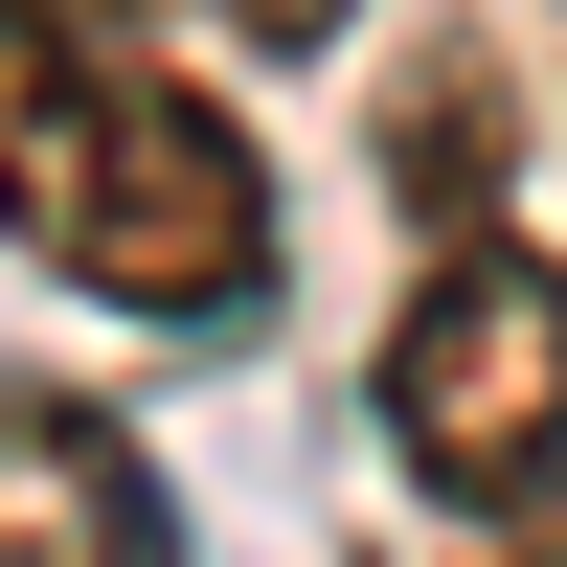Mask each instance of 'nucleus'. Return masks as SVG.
<instances>
[{
    "mask_svg": "<svg viewBox=\"0 0 567 567\" xmlns=\"http://www.w3.org/2000/svg\"><path fill=\"white\" fill-rule=\"evenodd\" d=\"M0 227L91 318H272V159L182 69V0H0Z\"/></svg>",
    "mask_w": 567,
    "mask_h": 567,
    "instance_id": "obj_1",
    "label": "nucleus"
},
{
    "mask_svg": "<svg viewBox=\"0 0 567 567\" xmlns=\"http://www.w3.org/2000/svg\"><path fill=\"white\" fill-rule=\"evenodd\" d=\"M363 409H386V477L432 499V523L567 499V250H545V227H432V272H409Z\"/></svg>",
    "mask_w": 567,
    "mask_h": 567,
    "instance_id": "obj_2",
    "label": "nucleus"
},
{
    "mask_svg": "<svg viewBox=\"0 0 567 567\" xmlns=\"http://www.w3.org/2000/svg\"><path fill=\"white\" fill-rule=\"evenodd\" d=\"M0 567H182L159 454H136L91 386H0Z\"/></svg>",
    "mask_w": 567,
    "mask_h": 567,
    "instance_id": "obj_3",
    "label": "nucleus"
},
{
    "mask_svg": "<svg viewBox=\"0 0 567 567\" xmlns=\"http://www.w3.org/2000/svg\"><path fill=\"white\" fill-rule=\"evenodd\" d=\"M182 23H227V45H272V69H296V45H341L363 0H182Z\"/></svg>",
    "mask_w": 567,
    "mask_h": 567,
    "instance_id": "obj_4",
    "label": "nucleus"
},
{
    "mask_svg": "<svg viewBox=\"0 0 567 567\" xmlns=\"http://www.w3.org/2000/svg\"><path fill=\"white\" fill-rule=\"evenodd\" d=\"M477 567H567V499H523V523H477Z\"/></svg>",
    "mask_w": 567,
    "mask_h": 567,
    "instance_id": "obj_5",
    "label": "nucleus"
},
{
    "mask_svg": "<svg viewBox=\"0 0 567 567\" xmlns=\"http://www.w3.org/2000/svg\"><path fill=\"white\" fill-rule=\"evenodd\" d=\"M545 23H567V0H545Z\"/></svg>",
    "mask_w": 567,
    "mask_h": 567,
    "instance_id": "obj_6",
    "label": "nucleus"
}]
</instances>
